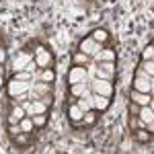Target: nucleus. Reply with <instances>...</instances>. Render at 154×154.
<instances>
[{
	"instance_id": "nucleus-1",
	"label": "nucleus",
	"mask_w": 154,
	"mask_h": 154,
	"mask_svg": "<svg viewBox=\"0 0 154 154\" xmlns=\"http://www.w3.org/2000/svg\"><path fill=\"white\" fill-rule=\"evenodd\" d=\"M91 91L97 93V95H103V97H111L113 95V86H111V82H107V80H103V78H97L95 82L91 84Z\"/></svg>"
},
{
	"instance_id": "nucleus-2",
	"label": "nucleus",
	"mask_w": 154,
	"mask_h": 154,
	"mask_svg": "<svg viewBox=\"0 0 154 154\" xmlns=\"http://www.w3.org/2000/svg\"><path fill=\"white\" fill-rule=\"evenodd\" d=\"M29 91V82H25V80H17V78H12L11 82H8V95L11 97H19L27 93Z\"/></svg>"
},
{
	"instance_id": "nucleus-3",
	"label": "nucleus",
	"mask_w": 154,
	"mask_h": 154,
	"mask_svg": "<svg viewBox=\"0 0 154 154\" xmlns=\"http://www.w3.org/2000/svg\"><path fill=\"white\" fill-rule=\"evenodd\" d=\"M86 78H88V74L84 70L82 66H74L68 74V82L70 84H78V82H86Z\"/></svg>"
},
{
	"instance_id": "nucleus-4",
	"label": "nucleus",
	"mask_w": 154,
	"mask_h": 154,
	"mask_svg": "<svg viewBox=\"0 0 154 154\" xmlns=\"http://www.w3.org/2000/svg\"><path fill=\"white\" fill-rule=\"evenodd\" d=\"M99 49H101V45L97 43L93 37H86V39H82V43H80V51H82V54H86V56L99 54Z\"/></svg>"
},
{
	"instance_id": "nucleus-5",
	"label": "nucleus",
	"mask_w": 154,
	"mask_h": 154,
	"mask_svg": "<svg viewBox=\"0 0 154 154\" xmlns=\"http://www.w3.org/2000/svg\"><path fill=\"white\" fill-rule=\"evenodd\" d=\"M45 107L48 103H43V101H31V103H25V113L27 115H37V113H45Z\"/></svg>"
},
{
	"instance_id": "nucleus-6",
	"label": "nucleus",
	"mask_w": 154,
	"mask_h": 154,
	"mask_svg": "<svg viewBox=\"0 0 154 154\" xmlns=\"http://www.w3.org/2000/svg\"><path fill=\"white\" fill-rule=\"evenodd\" d=\"M88 101H91L93 109H97V111H105L107 107H109V97L97 95V93H93V95L88 97Z\"/></svg>"
},
{
	"instance_id": "nucleus-7",
	"label": "nucleus",
	"mask_w": 154,
	"mask_h": 154,
	"mask_svg": "<svg viewBox=\"0 0 154 154\" xmlns=\"http://www.w3.org/2000/svg\"><path fill=\"white\" fill-rule=\"evenodd\" d=\"M134 86H136V91H138V93H148V95H150V91H152L150 76H138V78H136V82H134Z\"/></svg>"
},
{
	"instance_id": "nucleus-8",
	"label": "nucleus",
	"mask_w": 154,
	"mask_h": 154,
	"mask_svg": "<svg viewBox=\"0 0 154 154\" xmlns=\"http://www.w3.org/2000/svg\"><path fill=\"white\" fill-rule=\"evenodd\" d=\"M35 64L39 66V68H49V64H51V56H49V54H48L43 48H39V49H37V60H35Z\"/></svg>"
},
{
	"instance_id": "nucleus-9",
	"label": "nucleus",
	"mask_w": 154,
	"mask_h": 154,
	"mask_svg": "<svg viewBox=\"0 0 154 154\" xmlns=\"http://www.w3.org/2000/svg\"><path fill=\"white\" fill-rule=\"evenodd\" d=\"M31 66V56L29 54H19L17 58H14V70H25V68H29Z\"/></svg>"
},
{
	"instance_id": "nucleus-10",
	"label": "nucleus",
	"mask_w": 154,
	"mask_h": 154,
	"mask_svg": "<svg viewBox=\"0 0 154 154\" xmlns=\"http://www.w3.org/2000/svg\"><path fill=\"white\" fill-rule=\"evenodd\" d=\"M72 95L74 97H84V99H88L91 93L86 91V84L84 82H78V84H72Z\"/></svg>"
},
{
	"instance_id": "nucleus-11",
	"label": "nucleus",
	"mask_w": 154,
	"mask_h": 154,
	"mask_svg": "<svg viewBox=\"0 0 154 154\" xmlns=\"http://www.w3.org/2000/svg\"><path fill=\"white\" fill-rule=\"evenodd\" d=\"M140 117H142V121H146V123L152 128V119H154V115H152V107H150V105H144V107H142V111H140Z\"/></svg>"
},
{
	"instance_id": "nucleus-12",
	"label": "nucleus",
	"mask_w": 154,
	"mask_h": 154,
	"mask_svg": "<svg viewBox=\"0 0 154 154\" xmlns=\"http://www.w3.org/2000/svg\"><path fill=\"white\" fill-rule=\"evenodd\" d=\"M23 117H25V109H23V107H14V109L11 111V117H8V121H11V123H19Z\"/></svg>"
},
{
	"instance_id": "nucleus-13",
	"label": "nucleus",
	"mask_w": 154,
	"mask_h": 154,
	"mask_svg": "<svg viewBox=\"0 0 154 154\" xmlns=\"http://www.w3.org/2000/svg\"><path fill=\"white\" fill-rule=\"evenodd\" d=\"M131 99H134L136 103H140V105H150L148 93H138V91H134V93H131Z\"/></svg>"
},
{
	"instance_id": "nucleus-14",
	"label": "nucleus",
	"mask_w": 154,
	"mask_h": 154,
	"mask_svg": "<svg viewBox=\"0 0 154 154\" xmlns=\"http://www.w3.org/2000/svg\"><path fill=\"white\" fill-rule=\"evenodd\" d=\"M19 125H21L23 134H29V131L33 130V119H31V117H23L21 121H19Z\"/></svg>"
},
{
	"instance_id": "nucleus-15",
	"label": "nucleus",
	"mask_w": 154,
	"mask_h": 154,
	"mask_svg": "<svg viewBox=\"0 0 154 154\" xmlns=\"http://www.w3.org/2000/svg\"><path fill=\"white\" fill-rule=\"evenodd\" d=\"M68 113H70V119H74V121H80V119H82V115H84L82 111H80V107H78V105H72Z\"/></svg>"
},
{
	"instance_id": "nucleus-16",
	"label": "nucleus",
	"mask_w": 154,
	"mask_h": 154,
	"mask_svg": "<svg viewBox=\"0 0 154 154\" xmlns=\"http://www.w3.org/2000/svg\"><path fill=\"white\" fill-rule=\"evenodd\" d=\"M107 37H109V33H107L105 29H97L95 33H93V39H95L97 43H101V41H107Z\"/></svg>"
},
{
	"instance_id": "nucleus-17",
	"label": "nucleus",
	"mask_w": 154,
	"mask_h": 154,
	"mask_svg": "<svg viewBox=\"0 0 154 154\" xmlns=\"http://www.w3.org/2000/svg\"><path fill=\"white\" fill-rule=\"evenodd\" d=\"M97 56H99V60H103V62H111V60H115V51L105 49V51H99Z\"/></svg>"
},
{
	"instance_id": "nucleus-18",
	"label": "nucleus",
	"mask_w": 154,
	"mask_h": 154,
	"mask_svg": "<svg viewBox=\"0 0 154 154\" xmlns=\"http://www.w3.org/2000/svg\"><path fill=\"white\" fill-rule=\"evenodd\" d=\"M76 105L80 107V111H82V113H86V111H91V109H93L91 101H88V99H84V97H80V99H78V103H76Z\"/></svg>"
},
{
	"instance_id": "nucleus-19",
	"label": "nucleus",
	"mask_w": 154,
	"mask_h": 154,
	"mask_svg": "<svg viewBox=\"0 0 154 154\" xmlns=\"http://www.w3.org/2000/svg\"><path fill=\"white\" fill-rule=\"evenodd\" d=\"M142 68H144V72H146L148 76H152V72H154V64H152V60H144Z\"/></svg>"
},
{
	"instance_id": "nucleus-20",
	"label": "nucleus",
	"mask_w": 154,
	"mask_h": 154,
	"mask_svg": "<svg viewBox=\"0 0 154 154\" xmlns=\"http://www.w3.org/2000/svg\"><path fill=\"white\" fill-rule=\"evenodd\" d=\"M82 119H84V123H86V125H93L97 117H95V113H93V111H86V113L82 115Z\"/></svg>"
},
{
	"instance_id": "nucleus-21",
	"label": "nucleus",
	"mask_w": 154,
	"mask_h": 154,
	"mask_svg": "<svg viewBox=\"0 0 154 154\" xmlns=\"http://www.w3.org/2000/svg\"><path fill=\"white\" fill-rule=\"evenodd\" d=\"M31 119H33V125H43V123H45V115H43V113L31 115Z\"/></svg>"
},
{
	"instance_id": "nucleus-22",
	"label": "nucleus",
	"mask_w": 154,
	"mask_h": 154,
	"mask_svg": "<svg viewBox=\"0 0 154 154\" xmlns=\"http://www.w3.org/2000/svg\"><path fill=\"white\" fill-rule=\"evenodd\" d=\"M45 82H51L54 78H56V74H54V70H49V68H45V72H43V76H41Z\"/></svg>"
},
{
	"instance_id": "nucleus-23",
	"label": "nucleus",
	"mask_w": 154,
	"mask_h": 154,
	"mask_svg": "<svg viewBox=\"0 0 154 154\" xmlns=\"http://www.w3.org/2000/svg\"><path fill=\"white\" fill-rule=\"evenodd\" d=\"M152 56H154V48H152V45H148V48L144 49L142 58H144V60H152Z\"/></svg>"
},
{
	"instance_id": "nucleus-24",
	"label": "nucleus",
	"mask_w": 154,
	"mask_h": 154,
	"mask_svg": "<svg viewBox=\"0 0 154 154\" xmlns=\"http://www.w3.org/2000/svg\"><path fill=\"white\" fill-rule=\"evenodd\" d=\"M113 66H115L113 62H103V64H101V68H103L105 72H109V74H113V70H115Z\"/></svg>"
},
{
	"instance_id": "nucleus-25",
	"label": "nucleus",
	"mask_w": 154,
	"mask_h": 154,
	"mask_svg": "<svg viewBox=\"0 0 154 154\" xmlns=\"http://www.w3.org/2000/svg\"><path fill=\"white\" fill-rule=\"evenodd\" d=\"M14 78H17V80H29V78H31V74H29V72H17V74H14Z\"/></svg>"
},
{
	"instance_id": "nucleus-26",
	"label": "nucleus",
	"mask_w": 154,
	"mask_h": 154,
	"mask_svg": "<svg viewBox=\"0 0 154 154\" xmlns=\"http://www.w3.org/2000/svg\"><path fill=\"white\" fill-rule=\"evenodd\" d=\"M97 78H103V80H109V78H111V74H109V72H105L103 68H99V70H97Z\"/></svg>"
},
{
	"instance_id": "nucleus-27",
	"label": "nucleus",
	"mask_w": 154,
	"mask_h": 154,
	"mask_svg": "<svg viewBox=\"0 0 154 154\" xmlns=\"http://www.w3.org/2000/svg\"><path fill=\"white\" fill-rule=\"evenodd\" d=\"M12 134V136H19V134H23V130H21V125H19V123H17V125H14V123H11V130H8Z\"/></svg>"
},
{
	"instance_id": "nucleus-28",
	"label": "nucleus",
	"mask_w": 154,
	"mask_h": 154,
	"mask_svg": "<svg viewBox=\"0 0 154 154\" xmlns=\"http://www.w3.org/2000/svg\"><path fill=\"white\" fill-rule=\"evenodd\" d=\"M136 138H138V140H142V142H146V140L150 138V134H146V131H138V134H136Z\"/></svg>"
},
{
	"instance_id": "nucleus-29",
	"label": "nucleus",
	"mask_w": 154,
	"mask_h": 154,
	"mask_svg": "<svg viewBox=\"0 0 154 154\" xmlns=\"http://www.w3.org/2000/svg\"><path fill=\"white\" fill-rule=\"evenodd\" d=\"M76 62H84V60H86V54H82V51H80V54H76Z\"/></svg>"
},
{
	"instance_id": "nucleus-30",
	"label": "nucleus",
	"mask_w": 154,
	"mask_h": 154,
	"mask_svg": "<svg viewBox=\"0 0 154 154\" xmlns=\"http://www.w3.org/2000/svg\"><path fill=\"white\" fill-rule=\"evenodd\" d=\"M4 60H6V51H4V49H0V64H2Z\"/></svg>"
},
{
	"instance_id": "nucleus-31",
	"label": "nucleus",
	"mask_w": 154,
	"mask_h": 154,
	"mask_svg": "<svg viewBox=\"0 0 154 154\" xmlns=\"http://www.w3.org/2000/svg\"><path fill=\"white\" fill-rule=\"evenodd\" d=\"M17 142H19V144H25V142H27V138H25V136H19V138H17Z\"/></svg>"
},
{
	"instance_id": "nucleus-32",
	"label": "nucleus",
	"mask_w": 154,
	"mask_h": 154,
	"mask_svg": "<svg viewBox=\"0 0 154 154\" xmlns=\"http://www.w3.org/2000/svg\"><path fill=\"white\" fill-rule=\"evenodd\" d=\"M0 86H2V74H0Z\"/></svg>"
},
{
	"instance_id": "nucleus-33",
	"label": "nucleus",
	"mask_w": 154,
	"mask_h": 154,
	"mask_svg": "<svg viewBox=\"0 0 154 154\" xmlns=\"http://www.w3.org/2000/svg\"><path fill=\"white\" fill-rule=\"evenodd\" d=\"M0 74H2V66H0Z\"/></svg>"
}]
</instances>
